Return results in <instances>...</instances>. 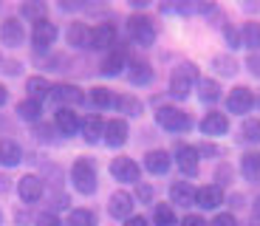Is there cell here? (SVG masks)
<instances>
[{
	"label": "cell",
	"mask_w": 260,
	"mask_h": 226,
	"mask_svg": "<svg viewBox=\"0 0 260 226\" xmlns=\"http://www.w3.org/2000/svg\"><path fill=\"white\" fill-rule=\"evenodd\" d=\"M71 181H74V187H77V192L91 195L96 189V170H93V164L88 158H77L71 167Z\"/></svg>",
	"instance_id": "1"
},
{
	"label": "cell",
	"mask_w": 260,
	"mask_h": 226,
	"mask_svg": "<svg viewBox=\"0 0 260 226\" xmlns=\"http://www.w3.org/2000/svg\"><path fill=\"white\" fill-rule=\"evenodd\" d=\"M198 79V68H195L192 62H184L178 65L176 71H173V77H170V90H173V96H187L189 88H192V82Z\"/></svg>",
	"instance_id": "2"
},
{
	"label": "cell",
	"mask_w": 260,
	"mask_h": 226,
	"mask_svg": "<svg viewBox=\"0 0 260 226\" xmlns=\"http://www.w3.org/2000/svg\"><path fill=\"white\" fill-rule=\"evenodd\" d=\"M127 28H130V37L136 40L139 45H153V40H156V26H153V20L144 17V14H133V17L127 20Z\"/></svg>",
	"instance_id": "3"
},
{
	"label": "cell",
	"mask_w": 260,
	"mask_h": 226,
	"mask_svg": "<svg viewBox=\"0 0 260 226\" xmlns=\"http://www.w3.org/2000/svg\"><path fill=\"white\" fill-rule=\"evenodd\" d=\"M156 122L161 124L164 130H173V133H181V130L189 127V116L178 108H158Z\"/></svg>",
	"instance_id": "4"
},
{
	"label": "cell",
	"mask_w": 260,
	"mask_h": 226,
	"mask_svg": "<svg viewBox=\"0 0 260 226\" xmlns=\"http://www.w3.org/2000/svg\"><path fill=\"white\" fill-rule=\"evenodd\" d=\"M139 173H142V170H139V164L133 162V158H113V164H111V175L116 181H124V184H136L139 181Z\"/></svg>",
	"instance_id": "5"
},
{
	"label": "cell",
	"mask_w": 260,
	"mask_h": 226,
	"mask_svg": "<svg viewBox=\"0 0 260 226\" xmlns=\"http://www.w3.org/2000/svg\"><path fill=\"white\" fill-rule=\"evenodd\" d=\"M0 40H3V43H6L9 48H14V45H23V40H26L23 23H20L17 17L3 20V26H0Z\"/></svg>",
	"instance_id": "6"
},
{
	"label": "cell",
	"mask_w": 260,
	"mask_h": 226,
	"mask_svg": "<svg viewBox=\"0 0 260 226\" xmlns=\"http://www.w3.org/2000/svg\"><path fill=\"white\" fill-rule=\"evenodd\" d=\"M31 40H34V48H48V45L57 40V26L54 23H48V20H40V23H34L31 28Z\"/></svg>",
	"instance_id": "7"
},
{
	"label": "cell",
	"mask_w": 260,
	"mask_h": 226,
	"mask_svg": "<svg viewBox=\"0 0 260 226\" xmlns=\"http://www.w3.org/2000/svg\"><path fill=\"white\" fill-rule=\"evenodd\" d=\"M252 105H254V96H252L249 88H235L232 93H229V99H226L229 113H249Z\"/></svg>",
	"instance_id": "8"
},
{
	"label": "cell",
	"mask_w": 260,
	"mask_h": 226,
	"mask_svg": "<svg viewBox=\"0 0 260 226\" xmlns=\"http://www.w3.org/2000/svg\"><path fill=\"white\" fill-rule=\"evenodd\" d=\"M116 43V28L111 23H99L96 28H91V48L96 51H105V48H111Z\"/></svg>",
	"instance_id": "9"
},
{
	"label": "cell",
	"mask_w": 260,
	"mask_h": 226,
	"mask_svg": "<svg viewBox=\"0 0 260 226\" xmlns=\"http://www.w3.org/2000/svg\"><path fill=\"white\" fill-rule=\"evenodd\" d=\"M108 212L113 215V218H130V212H133V195H127V192H113L111 195V201H108Z\"/></svg>",
	"instance_id": "10"
},
{
	"label": "cell",
	"mask_w": 260,
	"mask_h": 226,
	"mask_svg": "<svg viewBox=\"0 0 260 226\" xmlns=\"http://www.w3.org/2000/svg\"><path fill=\"white\" fill-rule=\"evenodd\" d=\"M17 192L26 204H34V201H40V195H43V181H40L37 175H23L20 184H17Z\"/></svg>",
	"instance_id": "11"
},
{
	"label": "cell",
	"mask_w": 260,
	"mask_h": 226,
	"mask_svg": "<svg viewBox=\"0 0 260 226\" xmlns=\"http://www.w3.org/2000/svg\"><path fill=\"white\" fill-rule=\"evenodd\" d=\"M176 162H178V167H181L184 175H195L198 173V150L181 144V147L176 150Z\"/></svg>",
	"instance_id": "12"
},
{
	"label": "cell",
	"mask_w": 260,
	"mask_h": 226,
	"mask_svg": "<svg viewBox=\"0 0 260 226\" xmlns=\"http://www.w3.org/2000/svg\"><path fill=\"white\" fill-rule=\"evenodd\" d=\"M105 142L111 144V147H122V144L127 142V122L113 119V122L105 124Z\"/></svg>",
	"instance_id": "13"
},
{
	"label": "cell",
	"mask_w": 260,
	"mask_h": 226,
	"mask_svg": "<svg viewBox=\"0 0 260 226\" xmlns=\"http://www.w3.org/2000/svg\"><path fill=\"white\" fill-rule=\"evenodd\" d=\"M195 204H198V207H204V209L221 207V204H223L221 187H201V189H195Z\"/></svg>",
	"instance_id": "14"
},
{
	"label": "cell",
	"mask_w": 260,
	"mask_h": 226,
	"mask_svg": "<svg viewBox=\"0 0 260 226\" xmlns=\"http://www.w3.org/2000/svg\"><path fill=\"white\" fill-rule=\"evenodd\" d=\"M201 130H204V136H223L229 130V119L223 116V113H207L204 116V122H201Z\"/></svg>",
	"instance_id": "15"
},
{
	"label": "cell",
	"mask_w": 260,
	"mask_h": 226,
	"mask_svg": "<svg viewBox=\"0 0 260 226\" xmlns=\"http://www.w3.org/2000/svg\"><path fill=\"white\" fill-rule=\"evenodd\" d=\"M144 167H147L153 175H164V173L170 170V155H167V150H150V153L144 155Z\"/></svg>",
	"instance_id": "16"
},
{
	"label": "cell",
	"mask_w": 260,
	"mask_h": 226,
	"mask_svg": "<svg viewBox=\"0 0 260 226\" xmlns=\"http://www.w3.org/2000/svg\"><path fill=\"white\" fill-rule=\"evenodd\" d=\"M51 96L57 99L59 105H79L82 102V90L77 88V85H54L51 88Z\"/></svg>",
	"instance_id": "17"
},
{
	"label": "cell",
	"mask_w": 260,
	"mask_h": 226,
	"mask_svg": "<svg viewBox=\"0 0 260 226\" xmlns=\"http://www.w3.org/2000/svg\"><path fill=\"white\" fill-rule=\"evenodd\" d=\"M20 158H23L20 144L12 142V139H3V142H0V164H3V167H17Z\"/></svg>",
	"instance_id": "18"
},
{
	"label": "cell",
	"mask_w": 260,
	"mask_h": 226,
	"mask_svg": "<svg viewBox=\"0 0 260 226\" xmlns=\"http://www.w3.org/2000/svg\"><path fill=\"white\" fill-rule=\"evenodd\" d=\"M68 45L74 48H91V28L85 23H71L68 26Z\"/></svg>",
	"instance_id": "19"
},
{
	"label": "cell",
	"mask_w": 260,
	"mask_h": 226,
	"mask_svg": "<svg viewBox=\"0 0 260 226\" xmlns=\"http://www.w3.org/2000/svg\"><path fill=\"white\" fill-rule=\"evenodd\" d=\"M170 198H173V204L189 207V204H195V189L189 187V181H176V184L170 187Z\"/></svg>",
	"instance_id": "20"
},
{
	"label": "cell",
	"mask_w": 260,
	"mask_h": 226,
	"mask_svg": "<svg viewBox=\"0 0 260 226\" xmlns=\"http://www.w3.org/2000/svg\"><path fill=\"white\" fill-rule=\"evenodd\" d=\"M82 133H85V142H99V136H105V122H102V116L99 113H91V116L85 119V124H82Z\"/></svg>",
	"instance_id": "21"
},
{
	"label": "cell",
	"mask_w": 260,
	"mask_h": 226,
	"mask_svg": "<svg viewBox=\"0 0 260 226\" xmlns=\"http://www.w3.org/2000/svg\"><path fill=\"white\" fill-rule=\"evenodd\" d=\"M57 127L62 130L65 136H74L79 130V119H77V113H74L71 108H59L57 110Z\"/></svg>",
	"instance_id": "22"
},
{
	"label": "cell",
	"mask_w": 260,
	"mask_h": 226,
	"mask_svg": "<svg viewBox=\"0 0 260 226\" xmlns=\"http://www.w3.org/2000/svg\"><path fill=\"white\" fill-rule=\"evenodd\" d=\"M124 51L122 48H116V51H111L108 57H105V62H102V74L105 77H116V74H122V68H124Z\"/></svg>",
	"instance_id": "23"
},
{
	"label": "cell",
	"mask_w": 260,
	"mask_h": 226,
	"mask_svg": "<svg viewBox=\"0 0 260 226\" xmlns=\"http://www.w3.org/2000/svg\"><path fill=\"white\" fill-rule=\"evenodd\" d=\"M26 90H28V99H34V102H43L46 96H51V85L43 77H31L26 82Z\"/></svg>",
	"instance_id": "24"
},
{
	"label": "cell",
	"mask_w": 260,
	"mask_h": 226,
	"mask_svg": "<svg viewBox=\"0 0 260 226\" xmlns=\"http://www.w3.org/2000/svg\"><path fill=\"white\" fill-rule=\"evenodd\" d=\"M127 79H130L133 85H147L150 79H153V68H150L147 62H142V59H139V62H133V65H130Z\"/></svg>",
	"instance_id": "25"
},
{
	"label": "cell",
	"mask_w": 260,
	"mask_h": 226,
	"mask_svg": "<svg viewBox=\"0 0 260 226\" xmlns=\"http://www.w3.org/2000/svg\"><path fill=\"white\" fill-rule=\"evenodd\" d=\"M243 45L252 48V51H260V23H246L243 26Z\"/></svg>",
	"instance_id": "26"
},
{
	"label": "cell",
	"mask_w": 260,
	"mask_h": 226,
	"mask_svg": "<svg viewBox=\"0 0 260 226\" xmlns=\"http://www.w3.org/2000/svg\"><path fill=\"white\" fill-rule=\"evenodd\" d=\"M241 170H243L246 178H252V181L257 178V175H260V153H246V155H243Z\"/></svg>",
	"instance_id": "27"
},
{
	"label": "cell",
	"mask_w": 260,
	"mask_h": 226,
	"mask_svg": "<svg viewBox=\"0 0 260 226\" xmlns=\"http://www.w3.org/2000/svg\"><path fill=\"white\" fill-rule=\"evenodd\" d=\"M68 226H96V215L91 209H74L68 215Z\"/></svg>",
	"instance_id": "28"
},
{
	"label": "cell",
	"mask_w": 260,
	"mask_h": 226,
	"mask_svg": "<svg viewBox=\"0 0 260 226\" xmlns=\"http://www.w3.org/2000/svg\"><path fill=\"white\" fill-rule=\"evenodd\" d=\"M198 96H201L204 102H215V99L221 96V88H218V82H212V79H201V82H198Z\"/></svg>",
	"instance_id": "29"
},
{
	"label": "cell",
	"mask_w": 260,
	"mask_h": 226,
	"mask_svg": "<svg viewBox=\"0 0 260 226\" xmlns=\"http://www.w3.org/2000/svg\"><path fill=\"white\" fill-rule=\"evenodd\" d=\"M20 14L28 17L31 23H40V20H46V3H23V6H20Z\"/></svg>",
	"instance_id": "30"
},
{
	"label": "cell",
	"mask_w": 260,
	"mask_h": 226,
	"mask_svg": "<svg viewBox=\"0 0 260 226\" xmlns=\"http://www.w3.org/2000/svg\"><path fill=\"white\" fill-rule=\"evenodd\" d=\"M17 113H20V119H26V122H37L40 119V102L26 99V102L17 105Z\"/></svg>",
	"instance_id": "31"
},
{
	"label": "cell",
	"mask_w": 260,
	"mask_h": 226,
	"mask_svg": "<svg viewBox=\"0 0 260 226\" xmlns=\"http://www.w3.org/2000/svg\"><path fill=\"white\" fill-rule=\"evenodd\" d=\"M88 99H91V105H96V108H111V105L116 102V99H113V93L108 88H93Z\"/></svg>",
	"instance_id": "32"
},
{
	"label": "cell",
	"mask_w": 260,
	"mask_h": 226,
	"mask_svg": "<svg viewBox=\"0 0 260 226\" xmlns=\"http://www.w3.org/2000/svg\"><path fill=\"white\" fill-rule=\"evenodd\" d=\"M156 226H178L176 215H173V209L167 204H158L156 207Z\"/></svg>",
	"instance_id": "33"
},
{
	"label": "cell",
	"mask_w": 260,
	"mask_h": 226,
	"mask_svg": "<svg viewBox=\"0 0 260 226\" xmlns=\"http://www.w3.org/2000/svg\"><path fill=\"white\" fill-rule=\"evenodd\" d=\"M243 139L246 142H260V119H246L243 122Z\"/></svg>",
	"instance_id": "34"
},
{
	"label": "cell",
	"mask_w": 260,
	"mask_h": 226,
	"mask_svg": "<svg viewBox=\"0 0 260 226\" xmlns=\"http://www.w3.org/2000/svg\"><path fill=\"white\" fill-rule=\"evenodd\" d=\"M116 105L127 113V116H139V113H142V102H136V99H130V96L116 99Z\"/></svg>",
	"instance_id": "35"
},
{
	"label": "cell",
	"mask_w": 260,
	"mask_h": 226,
	"mask_svg": "<svg viewBox=\"0 0 260 226\" xmlns=\"http://www.w3.org/2000/svg\"><path fill=\"white\" fill-rule=\"evenodd\" d=\"M215 65H218L221 74H235L238 71V62H235L232 57H215Z\"/></svg>",
	"instance_id": "36"
},
{
	"label": "cell",
	"mask_w": 260,
	"mask_h": 226,
	"mask_svg": "<svg viewBox=\"0 0 260 226\" xmlns=\"http://www.w3.org/2000/svg\"><path fill=\"white\" fill-rule=\"evenodd\" d=\"M223 40L229 43V48H238V45H241V34L235 31L232 26H226V28H223Z\"/></svg>",
	"instance_id": "37"
},
{
	"label": "cell",
	"mask_w": 260,
	"mask_h": 226,
	"mask_svg": "<svg viewBox=\"0 0 260 226\" xmlns=\"http://www.w3.org/2000/svg\"><path fill=\"white\" fill-rule=\"evenodd\" d=\"M37 226H62V223L57 220V215L46 212V215H40V218H37Z\"/></svg>",
	"instance_id": "38"
},
{
	"label": "cell",
	"mask_w": 260,
	"mask_h": 226,
	"mask_svg": "<svg viewBox=\"0 0 260 226\" xmlns=\"http://www.w3.org/2000/svg\"><path fill=\"white\" fill-rule=\"evenodd\" d=\"M209 226H238V223H235V215H218Z\"/></svg>",
	"instance_id": "39"
},
{
	"label": "cell",
	"mask_w": 260,
	"mask_h": 226,
	"mask_svg": "<svg viewBox=\"0 0 260 226\" xmlns=\"http://www.w3.org/2000/svg\"><path fill=\"white\" fill-rule=\"evenodd\" d=\"M181 226H209V223H207V220L201 218V215H187Z\"/></svg>",
	"instance_id": "40"
},
{
	"label": "cell",
	"mask_w": 260,
	"mask_h": 226,
	"mask_svg": "<svg viewBox=\"0 0 260 226\" xmlns=\"http://www.w3.org/2000/svg\"><path fill=\"white\" fill-rule=\"evenodd\" d=\"M124 226H147V220L142 218V215H136V218H127V223Z\"/></svg>",
	"instance_id": "41"
},
{
	"label": "cell",
	"mask_w": 260,
	"mask_h": 226,
	"mask_svg": "<svg viewBox=\"0 0 260 226\" xmlns=\"http://www.w3.org/2000/svg\"><path fill=\"white\" fill-rule=\"evenodd\" d=\"M150 195H153V189L142 184V187H139V198H142V201H150Z\"/></svg>",
	"instance_id": "42"
},
{
	"label": "cell",
	"mask_w": 260,
	"mask_h": 226,
	"mask_svg": "<svg viewBox=\"0 0 260 226\" xmlns=\"http://www.w3.org/2000/svg\"><path fill=\"white\" fill-rule=\"evenodd\" d=\"M249 68H252V74H257V77H260V57L249 59Z\"/></svg>",
	"instance_id": "43"
},
{
	"label": "cell",
	"mask_w": 260,
	"mask_h": 226,
	"mask_svg": "<svg viewBox=\"0 0 260 226\" xmlns=\"http://www.w3.org/2000/svg\"><path fill=\"white\" fill-rule=\"evenodd\" d=\"M6 96H9V93H6V88H3V85H0V105L6 102Z\"/></svg>",
	"instance_id": "44"
},
{
	"label": "cell",
	"mask_w": 260,
	"mask_h": 226,
	"mask_svg": "<svg viewBox=\"0 0 260 226\" xmlns=\"http://www.w3.org/2000/svg\"><path fill=\"white\" fill-rule=\"evenodd\" d=\"M254 215L260 218V195H257V201H254Z\"/></svg>",
	"instance_id": "45"
},
{
	"label": "cell",
	"mask_w": 260,
	"mask_h": 226,
	"mask_svg": "<svg viewBox=\"0 0 260 226\" xmlns=\"http://www.w3.org/2000/svg\"><path fill=\"white\" fill-rule=\"evenodd\" d=\"M246 226H260V223H246Z\"/></svg>",
	"instance_id": "46"
},
{
	"label": "cell",
	"mask_w": 260,
	"mask_h": 226,
	"mask_svg": "<svg viewBox=\"0 0 260 226\" xmlns=\"http://www.w3.org/2000/svg\"><path fill=\"white\" fill-rule=\"evenodd\" d=\"M0 218H3V215H0Z\"/></svg>",
	"instance_id": "47"
}]
</instances>
